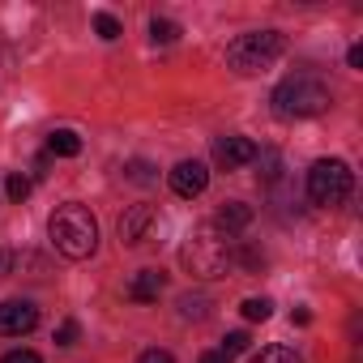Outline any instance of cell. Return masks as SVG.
Returning a JSON list of instances; mask_svg holds the SVG:
<instances>
[{
	"label": "cell",
	"mask_w": 363,
	"mask_h": 363,
	"mask_svg": "<svg viewBox=\"0 0 363 363\" xmlns=\"http://www.w3.org/2000/svg\"><path fill=\"white\" fill-rule=\"evenodd\" d=\"M5 193H9V201H26V197H30V179H26L22 171H13V175L5 179Z\"/></svg>",
	"instance_id": "16"
},
{
	"label": "cell",
	"mask_w": 363,
	"mask_h": 363,
	"mask_svg": "<svg viewBox=\"0 0 363 363\" xmlns=\"http://www.w3.org/2000/svg\"><path fill=\"white\" fill-rule=\"evenodd\" d=\"M94 30H99V39H107V43L124 35V30H120V22H116L111 13H94Z\"/></svg>",
	"instance_id": "17"
},
{
	"label": "cell",
	"mask_w": 363,
	"mask_h": 363,
	"mask_svg": "<svg viewBox=\"0 0 363 363\" xmlns=\"http://www.w3.org/2000/svg\"><path fill=\"white\" fill-rule=\"evenodd\" d=\"M150 223H154V210H150V206H133V210L120 218V244H141L145 231H150Z\"/></svg>",
	"instance_id": "9"
},
{
	"label": "cell",
	"mask_w": 363,
	"mask_h": 363,
	"mask_svg": "<svg viewBox=\"0 0 363 363\" xmlns=\"http://www.w3.org/2000/svg\"><path fill=\"white\" fill-rule=\"evenodd\" d=\"M158 291H162V274H158V269H141V274H133V282H128L124 295H128L133 303H154Z\"/></svg>",
	"instance_id": "11"
},
{
	"label": "cell",
	"mask_w": 363,
	"mask_h": 363,
	"mask_svg": "<svg viewBox=\"0 0 363 363\" xmlns=\"http://www.w3.org/2000/svg\"><path fill=\"white\" fill-rule=\"evenodd\" d=\"M206 184H210L206 162L184 158V162H175V167H171V193H175V197H201Z\"/></svg>",
	"instance_id": "7"
},
{
	"label": "cell",
	"mask_w": 363,
	"mask_h": 363,
	"mask_svg": "<svg viewBox=\"0 0 363 363\" xmlns=\"http://www.w3.org/2000/svg\"><path fill=\"white\" fill-rule=\"evenodd\" d=\"M350 189H354V175H350V167L342 158L312 162V171H308V197L316 206H342L350 197Z\"/></svg>",
	"instance_id": "5"
},
{
	"label": "cell",
	"mask_w": 363,
	"mask_h": 363,
	"mask_svg": "<svg viewBox=\"0 0 363 363\" xmlns=\"http://www.w3.org/2000/svg\"><path fill=\"white\" fill-rule=\"evenodd\" d=\"M291 320H295V325H312V312H308V308H295Z\"/></svg>",
	"instance_id": "24"
},
{
	"label": "cell",
	"mask_w": 363,
	"mask_h": 363,
	"mask_svg": "<svg viewBox=\"0 0 363 363\" xmlns=\"http://www.w3.org/2000/svg\"><path fill=\"white\" fill-rule=\"evenodd\" d=\"M257 154H261V150H257L252 137H218V141H214V158H218L227 171H231V167H248Z\"/></svg>",
	"instance_id": "8"
},
{
	"label": "cell",
	"mask_w": 363,
	"mask_h": 363,
	"mask_svg": "<svg viewBox=\"0 0 363 363\" xmlns=\"http://www.w3.org/2000/svg\"><path fill=\"white\" fill-rule=\"evenodd\" d=\"M48 150H52L56 158H77V154H82V137H77L73 128H56V133L48 137Z\"/></svg>",
	"instance_id": "12"
},
{
	"label": "cell",
	"mask_w": 363,
	"mask_h": 363,
	"mask_svg": "<svg viewBox=\"0 0 363 363\" xmlns=\"http://www.w3.org/2000/svg\"><path fill=\"white\" fill-rule=\"evenodd\" d=\"M77 333H82V325H77V320H60V329H56V346H73V342H77Z\"/></svg>",
	"instance_id": "18"
},
{
	"label": "cell",
	"mask_w": 363,
	"mask_h": 363,
	"mask_svg": "<svg viewBox=\"0 0 363 363\" xmlns=\"http://www.w3.org/2000/svg\"><path fill=\"white\" fill-rule=\"evenodd\" d=\"M201 363H227V354H223V350H206Z\"/></svg>",
	"instance_id": "25"
},
{
	"label": "cell",
	"mask_w": 363,
	"mask_h": 363,
	"mask_svg": "<svg viewBox=\"0 0 363 363\" xmlns=\"http://www.w3.org/2000/svg\"><path fill=\"white\" fill-rule=\"evenodd\" d=\"M346 65H350V69H363V48H350V52H346Z\"/></svg>",
	"instance_id": "23"
},
{
	"label": "cell",
	"mask_w": 363,
	"mask_h": 363,
	"mask_svg": "<svg viewBox=\"0 0 363 363\" xmlns=\"http://www.w3.org/2000/svg\"><path fill=\"white\" fill-rule=\"evenodd\" d=\"M39 325V308L30 299H5L0 303V337H22Z\"/></svg>",
	"instance_id": "6"
},
{
	"label": "cell",
	"mask_w": 363,
	"mask_h": 363,
	"mask_svg": "<svg viewBox=\"0 0 363 363\" xmlns=\"http://www.w3.org/2000/svg\"><path fill=\"white\" fill-rule=\"evenodd\" d=\"M5 363H43V359H39L35 350H9V354H5Z\"/></svg>",
	"instance_id": "22"
},
{
	"label": "cell",
	"mask_w": 363,
	"mask_h": 363,
	"mask_svg": "<svg viewBox=\"0 0 363 363\" xmlns=\"http://www.w3.org/2000/svg\"><path fill=\"white\" fill-rule=\"evenodd\" d=\"M240 312H244V320H269V316H274V303H269L265 295H261V299L252 295V299L240 303Z\"/></svg>",
	"instance_id": "14"
},
{
	"label": "cell",
	"mask_w": 363,
	"mask_h": 363,
	"mask_svg": "<svg viewBox=\"0 0 363 363\" xmlns=\"http://www.w3.org/2000/svg\"><path fill=\"white\" fill-rule=\"evenodd\" d=\"M231 261H235V240L223 235L214 223L197 227L193 240L184 244V265H189V274H197V278H218V274L231 269Z\"/></svg>",
	"instance_id": "2"
},
{
	"label": "cell",
	"mask_w": 363,
	"mask_h": 363,
	"mask_svg": "<svg viewBox=\"0 0 363 363\" xmlns=\"http://www.w3.org/2000/svg\"><path fill=\"white\" fill-rule=\"evenodd\" d=\"M48 235H52L56 252L69 257V261H86V257L99 248V223H94V214H90L86 206H77V201H69V206H60V210L52 214Z\"/></svg>",
	"instance_id": "1"
},
{
	"label": "cell",
	"mask_w": 363,
	"mask_h": 363,
	"mask_svg": "<svg viewBox=\"0 0 363 363\" xmlns=\"http://www.w3.org/2000/svg\"><path fill=\"white\" fill-rule=\"evenodd\" d=\"M128 175L137 179V184H150V179H154V175H150V162H141V158H137V162H128Z\"/></svg>",
	"instance_id": "20"
},
{
	"label": "cell",
	"mask_w": 363,
	"mask_h": 363,
	"mask_svg": "<svg viewBox=\"0 0 363 363\" xmlns=\"http://www.w3.org/2000/svg\"><path fill=\"white\" fill-rule=\"evenodd\" d=\"M150 39H154V43H175V39H179V26L167 22V18H150Z\"/></svg>",
	"instance_id": "15"
},
{
	"label": "cell",
	"mask_w": 363,
	"mask_h": 363,
	"mask_svg": "<svg viewBox=\"0 0 363 363\" xmlns=\"http://www.w3.org/2000/svg\"><path fill=\"white\" fill-rule=\"evenodd\" d=\"M240 350H248V333L244 329H235V333L223 337V354H240Z\"/></svg>",
	"instance_id": "19"
},
{
	"label": "cell",
	"mask_w": 363,
	"mask_h": 363,
	"mask_svg": "<svg viewBox=\"0 0 363 363\" xmlns=\"http://www.w3.org/2000/svg\"><path fill=\"white\" fill-rule=\"evenodd\" d=\"M137 363H175V359H171L167 350H158V346H154V350H141V359H137Z\"/></svg>",
	"instance_id": "21"
},
{
	"label": "cell",
	"mask_w": 363,
	"mask_h": 363,
	"mask_svg": "<svg viewBox=\"0 0 363 363\" xmlns=\"http://www.w3.org/2000/svg\"><path fill=\"white\" fill-rule=\"evenodd\" d=\"M282 52H286V35H282V30H252V35H240V39L227 48V65L248 77V73L269 69Z\"/></svg>",
	"instance_id": "4"
},
{
	"label": "cell",
	"mask_w": 363,
	"mask_h": 363,
	"mask_svg": "<svg viewBox=\"0 0 363 363\" xmlns=\"http://www.w3.org/2000/svg\"><path fill=\"white\" fill-rule=\"evenodd\" d=\"M329 103H333L329 86H325L320 77H308V73L286 77V82L274 90V111H278L282 120H308V116H320V111H329Z\"/></svg>",
	"instance_id": "3"
},
{
	"label": "cell",
	"mask_w": 363,
	"mask_h": 363,
	"mask_svg": "<svg viewBox=\"0 0 363 363\" xmlns=\"http://www.w3.org/2000/svg\"><path fill=\"white\" fill-rule=\"evenodd\" d=\"M248 363H299V354H295L291 346H265V350H257Z\"/></svg>",
	"instance_id": "13"
},
{
	"label": "cell",
	"mask_w": 363,
	"mask_h": 363,
	"mask_svg": "<svg viewBox=\"0 0 363 363\" xmlns=\"http://www.w3.org/2000/svg\"><path fill=\"white\" fill-rule=\"evenodd\" d=\"M248 223H252V206H244V201H227V206L218 210V218H214V227H218L223 235H231V240H235Z\"/></svg>",
	"instance_id": "10"
}]
</instances>
